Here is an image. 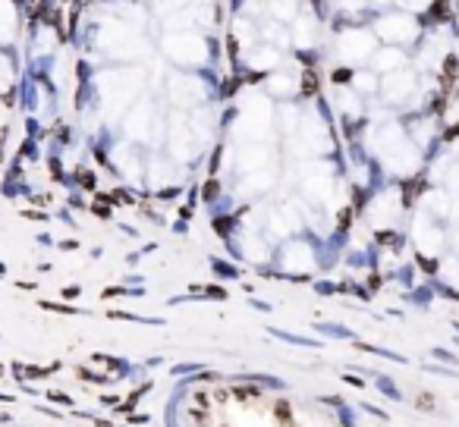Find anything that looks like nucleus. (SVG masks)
Here are the masks:
<instances>
[{"label":"nucleus","mask_w":459,"mask_h":427,"mask_svg":"<svg viewBox=\"0 0 459 427\" xmlns=\"http://www.w3.org/2000/svg\"><path fill=\"white\" fill-rule=\"evenodd\" d=\"M82 185H85V189H91V185H95V176H91V173H82Z\"/></svg>","instance_id":"nucleus-3"},{"label":"nucleus","mask_w":459,"mask_h":427,"mask_svg":"<svg viewBox=\"0 0 459 427\" xmlns=\"http://www.w3.org/2000/svg\"><path fill=\"white\" fill-rule=\"evenodd\" d=\"M334 82H340V85H343V82H349V72H346V70H340V72L334 75Z\"/></svg>","instance_id":"nucleus-4"},{"label":"nucleus","mask_w":459,"mask_h":427,"mask_svg":"<svg viewBox=\"0 0 459 427\" xmlns=\"http://www.w3.org/2000/svg\"><path fill=\"white\" fill-rule=\"evenodd\" d=\"M314 88H318V82H314V72H305V79H302V91H308V95H311Z\"/></svg>","instance_id":"nucleus-1"},{"label":"nucleus","mask_w":459,"mask_h":427,"mask_svg":"<svg viewBox=\"0 0 459 427\" xmlns=\"http://www.w3.org/2000/svg\"><path fill=\"white\" fill-rule=\"evenodd\" d=\"M3 142H6V129H0V144H3Z\"/></svg>","instance_id":"nucleus-6"},{"label":"nucleus","mask_w":459,"mask_h":427,"mask_svg":"<svg viewBox=\"0 0 459 427\" xmlns=\"http://www.w3.org/2000/svg\"><path fill=\"white\" fill-rule=\"evenodd\" d=\"M431 405H434V399H431V396H424V392H421V396H419V408H431Z\"/></svg>","instance_id":"nucleus-2"},{"label":"nucleus","mask_w":459,"mask_h":427,"mask_svg":"<svg viewBox=\"0 0 459 427\" xmlns=\"http://www.w3.org/2000/svg\"><path fill=\"white\" fill-rule=\"evenodd\" d=\"M340 226H343V229L349 226V211H343V214H340Z\"/></svg>","instance_id":"nucleus-5"}]
</instances>
